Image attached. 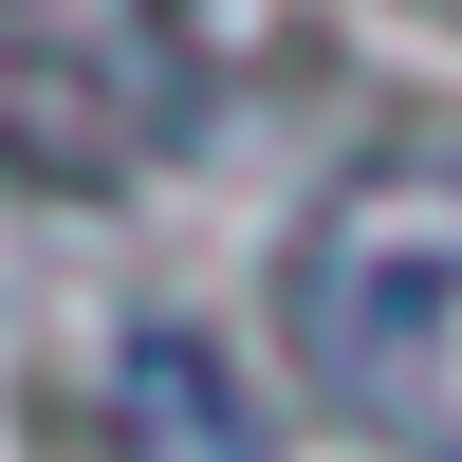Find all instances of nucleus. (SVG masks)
<instances>
[{
	"label": "nucleus",
	"mask_w": 462,
	"mask_h": 462,
	"mask_svg": "<svg viewBox=\"0 0 462 462\" xmlns=\"http://www.w3.org/2000/svg\"><path fill=\"white\" fill-rule=\"evenodd\" d=\"M278 333L315 370V407H352L370 444L462 462V130L333 167V204L278 259Z\"/></svg>",
	"instance_id": "1"
},
{
	"label": "nucleus",
	"mask_w": 462,
	"mask_h": 462,
	"mask_svg": "<svg viewBox=\"0 0 462 462\" xmlns=\"http://www.w3.org/2000/svg\"><path fill=\"white\" fill-rule=\"evenodd\" d=\"M130 426L167 444V462H241V444H222V370L185 352V333H148V352H130Z\"/></svg>",
	"instance_id": "2"
}]
</instances>
